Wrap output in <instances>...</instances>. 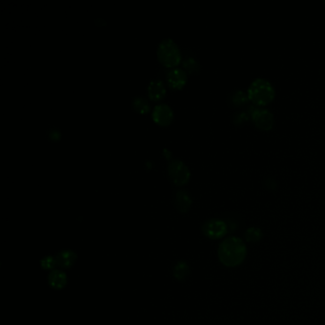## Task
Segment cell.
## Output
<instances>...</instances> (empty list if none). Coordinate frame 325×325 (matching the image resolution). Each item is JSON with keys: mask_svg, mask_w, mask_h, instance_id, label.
<instances>
[{"mask_svg": "<svg viewBox=\"0 0 325 325\" xmlns=\"http://www.w3.org/2000/svg\"><path fill=\"white\" fill-rule=\"evenodd\" d=\"M245 243L236 237L223 240L218 248V258L225 266L235 267L241 264L246 258Z\"/></svg>", "mask_w": 325, "mask_h": 325, "instance_id": "obj_1", "label": "cell"}, {"mask_svg": "<svg viewBox=\"0 0 325 325\" xmlns=\"http://www.w3.org/2000/svg\"><path fill=\"white\" fill-rule=\"evenodd\" d=\"M275 89L267 79L257 78L248 88V98L257 105H266L275 98Z\"/></svg>", "mask_w": 325, "mask_h": 325, "instance_id": "obj_2", "label": "cell"}, {"mask_svg": "<svg viewBox=\"0 0 325 325\" xmlns=\"http://www.w3.org/2000/svg\"><path fill=\"white\" fill-rule=\"evenodd\" d=\"M158 54L161 62L169 68L177 65L180 61L179 51L172 40H165L160 44Z\"/></svg>", "mask_w": 325, "mask_h": 325, "instance_id": "obj_3", "label": "cell"}, {"mask_svg": "<svg viewBox=\"0 0 325 325\" xmlns=\"http://www.w3.org/2000/svg\"><path fill=\"white\" fill-rule=\"evenodd\" d=\"M168 173L174 184H185L190 178V172L188 168L184 163L179 161H173L170 162L168 166Z\"/></svg>", "mask_w": 325, "mask_h": 325, "instance_id": "obj_4", "label": "cell"}, {"mask_svg": "<svg viewBox=\"0 0 325 325\" xmlns=\"http://www.w3.org/2000/svg\"><path fill=\"white\" fill-rule=\"evenodd\" d=\"M252 120L261 130H270L274 125V116L267 109H255L252 113Z\"/></svg>", "mask_w": 325, "mask_h": 325, "instance_id": "obj_5", "label": "cell"}, {"mask_svg": "<svg viewBox=\"0 0 325 325\" xmlns=\"http://www.w3.org/2000/svg\"><path fill=\"white\" fill-rule=\"evenodd\" d=\"M227 232V226L220 219L208 220L203 225V233L209 239H217L222 238Z\"/></svg>", "mask_w": 325, "mask_h": 325, "instance_id": "obj_6", "label": "cell"}, {"mask_svg": "<svg viewBox=\"0 0 325 325\" xmlns=\"http://www.w3.org/2000/svg\"><path fill=\"white\" fill-rule=\"evenodd\" d=\"M153 120L160 125H168L173 120V112L167 105H159L153 112Z\"/></svg>", "mask_w": 325, "mask_h": 325, "instance_id": "obj_7", "label": "cell"}, {"mask_svg": "<svg viewBox=\"0 0 325 325\" xmlns=\"http://www.w3.org/2000/svg\"><path fill=\"white\" fill-rule=\"evenodd\" d=\"M186 80H187V76L182 70H173L168 74L167 76L168 84L173 89L182 88L186 83Z\"/></svg>", "mask_w": 325, "mask_h": 325, "instance_id": "obj_8", "label": "cell"}, {"mask_svg": "<svg viewBox=\"0 0 325 325\" xmlns=\"http://www.w3.org/2000/svg\"><path fill=\"white\" fill-rule=\"evenodd\" d=\"M166 94V90L165 87L163 85L162 82L161 81H153L150 84V86L148 88V95L149 98H151L152 100L158 101L161 100L164 98Z\"/></svg>", "mask_w": 325, "mask_h": 325, "instance_id": "obj_9", "label": "cell"}, {"mask_svg": "<svg viewBox=\"0 0 325 325\" xmlns=\"http://www.w3.org/2000/svg\"><path fill=\"white\" fill-rule=\"evenodd\" d=\"M191 204H192L191 196L188 195L186 192L179 191V192L176 193V195H175V205L181 213H186L189 210Z\"/></svg>", "mask_w": 325, "mask_h": 325, "instance_id": "obj_10", "label": "cell"}, {"mask_svg": "<svg viewBox=\"0 0 325 325\" xmlns=\"http://www.w3.org/2000/svg\"><path fill=\"white\" fill-rule=\"evenodd\" d=\"M66 282V275L63 272L54 270L49 276V282L54 288H62Z\"/></svg>", "mask_w": 325, "mask_h": 325, "instance_id": "obj_11", "label": "cell"}, {"mask_svg": "<svg viewBox=\"0 0 325 325\" xmlns=\"http://www.w3.org/2000/svg\"><path fill=\"white\" fill-rule=\"evenodd\" d=\"M76 254L72 251H64L60 253L57 257V263L62 267H70L76 261Z\"/></svg>", "mask_w": 325, "mask_h": 325, "instance_id": "obj_12", "label": "cell"}, {"mask_svg": "<svg viewBox=\"0 0 325 325\" xmlns=\"http://www.w3.org/2000/svg\"><path fill=\"white\" fill-rule=\"evenodd\" d=\"M132 105H133V108L135 109V111L140 114H146L149 112V104L143 98H135Z\"/></svg>", "mask_w": 325, "mask_h": 325, "instance_id": "obj_13", "label": "cell"}, {"mask_svg": "<svg viewBox=\"0 0 325 325\" xmlns=\"http://www.w3.org/2000/svg\"><path fill=\"white\" fill-rule=\"evenodd\" d=\"M189 273V267L185 262H178L174 267V277L178 280H183Z\"/></svg>", "mask_w": 325, "mask_h": 325, "instance_id": "obj_14", "label": "cell"}, {"mask_svg": "<svg viewBox=\"0 0 325 325\" xmlns=\"http://www.w3.org/2000/svg\"><path fill=\"white\" fill-rule=\"evenodd\" d=\"M183 67H184L185 70L188 71L190 74H194L198 71L199 64L197 63V61L195 59L192 57H189V58L185 59L184 62H183Z\"/></svg>", "mask_w": 325, "mask_h": 325, "instance_id": "obj_15", "label": "cell"}, {"mask_svg": "<svg viewBox=\"0 0 325 325\" xmlns=\"http://www.w3.org/2000/svg\"><path fill=\"white\" fill-rule=\"evenodd\" d=\"M245 237L248 241H259L262 237V233L259 228L252 227L247 230Z\"/></svg>", "mask_w": 325, "mask_h": 325, "instance_id": "obj_16", "label": "cell"}, {"mask_svg": "<svg viewBox=\"0 0 325 325\" xmlns=\"http://www.w3.org/2000/svg\"><path fill=\"white\" fill-rule=\"evenodd\" d=\"M41 264L43 266L44 268L46 269H51L53 268L55 264V261H54V258L52 257H46L42 261H41Z\"/></svg>", "mask_w": 325, "mask_h": 325, "instance_id": "obj_17", "label": "cell"}]
</instances>
